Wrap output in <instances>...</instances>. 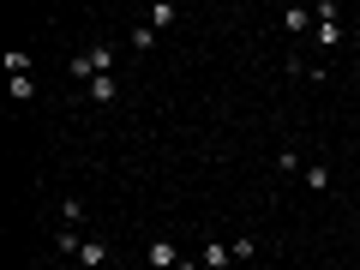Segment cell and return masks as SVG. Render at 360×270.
<instances>
[{
	"mask_svg": "<svg viewBox=\"0 0 360 270\" xmlns=\"http://www.w3.org/2000/svg\"><path fill=\"white\" fill-rule=\"evenodd\" d=\"M6 72H13V78H30V54H25V49H6Z\"/></svg>",
	"mask_w": 360,
	"mask_h": 270,
	"instance_id": "obj_10",
	"label": "cell"
},
{
	"mask_svg": "<svg viewBox=\"0 0 360 270\" xmlns=\"http://www.w3.org/2000/svg\"><path fill=\"white\" fill-rule=\"evenodd\" d=\"M300 180H307L312 193H330V168H324V162H307V168H300Z\"/></svg>",
	"mask_w": 360,
	"mask_h": 270,
	"instance_id": "obj_4",
	"label": "cell"
},
{
	"mask_svg": "<svg viewBox=\"0 0 360 270\" xmlns=\"http://www.w3.org/2000/svg\"><path fill=\"white\" fill-rule=\"evenodd\" d=\"M115 96H120V78H115V72L90 78V103H115Z\"/></svg>",
	"mask_w": 360,
	"mask_h": 270,
	"instance_id": "obj_2",
	"label": "cell"
},
{
	"mask_svg": "<svg viewBox=\"0 0 360 270\" xmlns=\"http://www.w3.org/2000/svg\"><path fill=\"white\" fill-rule=\"evenodd\" d=\"M174 6H168V0H156V6H150V30H168V25H174Z\"/></svg>",
	"mask_w": 360,
	"mask_h": 270,
	"instance_id": "obj_8",
	"label": "cell"
},
{
	"mask_svg": "<svg viewBox=\"0 0 360 270\" xmlns=\"http://www.w3.org/2000/svg\"><path fill=\"white\" fill-rule=\"evenodd\" d=\"M283 30H288V37H307V30H312V13H307V6H288V13H283Z\"/></svg>",
	"mask_w": 360,
	"mask_h": 270,
	"instance_id": "obj_3",
	"label": "cell"
},
{
	"mask_svg": "<svg viewBox=\"0 0 360 270\" xmlns=\"http://www.w3.org/2000/svg\"><path fill=\"white\" fill-rule=\"evenodd\" d=\"M312 37H319L324 49H336V42H342V25H336V18H312Z\"/></svg>",
	"mask_w": 360,
	"mask_h": 270,
	"instance_id": "obj_5",
	"label": "cell"
},
{
	"mask_svg": "<svg viewBox=\"0 0 360 270\" xmlns=\"http://www.w3.org/2000/svg\"><path fill=\"white\" fill-rule=\"evenodd\" d=\"M54 246H60V258H78V246H84V240H78V229H60V234H54Z\"/></svg>",
	"mask_w": 360,
	"mask_h": 270,
	"instance_id": "obj_11",
	"label": "cell"
},
{
	"mask_svg": "<svg viewBox=\"0 0 360 270\" xmlns=\"http://www.w3.org/2000/svg\"><path fill=\"white\" fill-rule=\"evenodd\" d=\"M276 174H300V156L295 150H276Z\"/></svg>",
	"mask_w": 360,
	"mask_h": 270,
	"instance_id": "obj_13",
	"label": "cell"
},
{
	"mask_svg": "<svg viewBox=\"0 0 360 270\" xmlns=\"http://www.w3.org/2000/svg\"><path fill=\"white\" fill-rule=\"evenodd\" d=\"M234 264V246H217V240H210L205 246V270H229Z\"/></svg>",
	"mask_w": 360,
	"mask_h": 270,
	"instance_id": "obj_6",
	"label": "cell"
},
{
	"mask_svg": "<svg viewBox=\"0 0 360 270\" xmlns=\"http://www.w3.org/2000/svg\"><path fill=\"white\" fill-rule=\"evenodd\" d=\"M174 270H198V258H180V264H174Z\"/></svg>",
	"mask_w": 360,
	"mask_h": 270,
	"instance_id": "obj_14",
	"label": "cell"
},
{
	"mask_svg": "<svg viewBox=\"0 0 360 270\" xmlns=\"http://www.w3.org/2000/svg\"><path fill=\"white\" fill-rule=\"evenodd\" d=\"M103 258H108L103 246H96V240H84V246H78V258H72V264H78V270H96V264H103Z\"/></svg>",
	"mask_w": 360,
	"mask_h": 270,
	"instance_id": "obj_7",
	"label": "cell"
},
{
	"mask_svg": "<svg viewBox=\"0 0 360 270\" xmlns=\"http://www.w3.org/2000/svg\"><path fill=\"white\" fill-rule=\"evenodd\" d=\"M13 103H37V84L30 78H13Z\"/></svg>",
	"mask_w": 360,
	"mask_h": 270,
	"instance_id": "obj_12",
	"label": "cell"
},
{
	"mask_svg": "<svg viewBox=\"0 0 360 270\" xmlns=\"http://www.w3.org/2000/svg\"><path fill=\"white\" fill-rule=\"evenodd\" d=\"M54 270H66V264H54Z\"/></svg>",
	"mask_w": 360,
	"mask_h": 270,
	"instance_id": "obj_15",
	"label": "cell"
},
{
	"mask_svg": "<svg viewBox=\"0 0 360 270\" xmlns=\"http://www.w3.org/2000/svg\"><path fill=\"white\" fill-rule=\"evenodd\" d=\"M180 264V246L174 240H150V270H174Z\"/></svg>",
	"mask_w": 360,
	"mask_h": 270,
	"instance_id": "obj_1",
	"label": "cell"
},
{
	"mask_svg": "<svg viewBox=\"0 0 360 270\" xmlns=\"http://www.w3.org/2000/svg\"><path fill=\"white\" fill-rule=\"evenodd\" d=\"M78 222H84V205L78 198H60V229H78Z\"/></svg>",
	"mask_w": 360,
	"mask_h": 270,
	"instance_id": "obj_9",
	"label": "cell"
}]
</instances>
